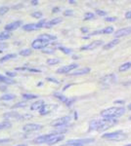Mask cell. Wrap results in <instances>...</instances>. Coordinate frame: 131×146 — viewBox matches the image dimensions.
Wrapping results in <instances>:
<instances>
[{"label":"cell","instance_id":"cell-26","mask_svg":"<svg viewBox=\"0 0 131 146\" xmlns=\"http://www.w3.org/2000/svg\"><path fill=\"white\" fill-rule=\"evenodd\" d=\"M12 127V124L10 123V122L8 121H3L0 123V131L1 129H9Z\"/></svg>","mask_w":131,"mask_h":146},{"label":"cell","instance_id":"cell-61","mask_svg":"<svg viewBox=\"0 0 131 146\" xmlns=\"http://www.w3.org/2000/svg\"><path fill=\"white\" fill-rule=\"evenodd\" d=\"M129 119H130V120H131V116H130V117H129Z\"/></svg>","mask_w":131,"mask_h":146},{"label":"cell","instance_id":"cell-21","mask_svg":"<svg viewBox=\"0 0 131 146\" xmlns=\"http://www.w3.org/2000/svg\"><path fill=\"white\" fill-rule=\"evenodd\" d=\"M39 39H42V40H44V41L49 42V41H51V40H56L57 37L52 34H41L39 36Z\"/></svg>","mask_w":131,"mask_h":146},{"label":"cell","instance_id":"cell-5","mask_svg":"<svg viewBox=\"0 0 131 146\" xmlns=\"http://www.w3.org/2000/svg\"><path fill=\"white\" fill-rule=\"evenodd\" d=\"M116 80V75L111 73V74H108V75H106V76H104L103 78L100 80V82H101V84H103L104 86H110V85L115 83Z\"/></svg>","mask_w":131,"mask_h":146},{"label":"cell","instance_id":"cell-24","mask_svg":"<svg viewBox=\"0 0 131 146\" xmlns=\"http://www.w3.org/2000/svg\"><path fill=\"white\" fill-rule=\"evenodd\" d=\"M16 56H17V55H15V54H8V55L4 56L2 58H0V62H5L7 60H11V58H16Z\"/></svg>","mask_w":131,"mask_h":146},{"label":"cell","instance_id":"cell-22","mask_svg":"<svg viewBox=\"0 0 131 146\" xmlns=\"http://www.w3.org/2000/svg\"><path fill=\"white\" fill-rule=\"evenodd\" d=\"M23 29L27 30V31H32V30H36V29H38V28H37L36 25H34V23H28V25H24Z\"/></svg>","mask_w":131,"mask_h":146},{"label":"cell","instance_id":"cell-42","mask_svg":"<svg viewBox=\"0 0 131 146\" xmlns=\"http://www.w3.org/2000/svg\"><path fill=\"white\" fill-rule=\"evenodd\" d=\"M8 48V45H7V43H0V53L1 52H3L4 49Z\"/></svg>","mask_w":131,"mask_h":146},{"label":"cell","instance_id":"cell-3","mask_svg":"<svg viewBox=\"0 0 131 146\" xmlns=\"http://www.w3.org/2000/svg\"><path fill=\"white\" fill-rule=\"evenodd\" d=\"M118 123V120L115 118H104L103 120H100L99 128L97 131H104L112 127H114Z\"/></svg>","mask_w":131,"mask_h":146},{"label":"cell","instance_id":"cell-20","mask_svg":"<svg viewBox=\"0 0 131 146\" xmlns=\"http://www.w3.org/2000/svg\"><path fill=\"white\" fill-rule=\"evenodd\" d=\"M43 105H44V101L43 100H38V101H36V102L33 103V104H32L30 109L32 110H40Z\"/></svg>","mask_w":131,"mask_h":146},{"label":"cell","instance_id":"cell-32","mask_svg":"<svg viewBox=\"0 0 131 146\" xmlns=\"http://www.w3.org/2000/svg\"><path fill=\"white\" fill-rule=\"evenodd\" d=\"M113 32H114L113 27H108L102 30V33H105V34H110V33H113Z\"/></svg>","mask_w":131,"mask_h":146},{"label":"cell","instance_id":"cell-49","mask_svg":"<svg viewBox=\"0 0 131 146\" xmlns=\"http://www.w3.org/2000/svg\"><path fill=\"white\" fill-rule=\"evenodd\" d=\"M62 146H83V145H79V144H73V143H67V144H64Z\"/></svg>","mask_w":131,"mask_h":146},{"label":"cell","instance_id":"cell-51","mask_svg":"<svg viewBox=\"0 0 131 146\" xmlns=\"http://www.w3.org/2000/svg\"><path fill=\"white\" fill-rule=\"evenodd\" d=\"M59 10H60V8H59V7H55V8H53L52 12H53V13H57V12H58Z\"/></svg>","mask_w":131,"mask_h":146},{"label":"cell","instance_id":"cell-13","mask_svg":"<svg viewBox=\"0 0 131 146\" xmlns=\"http://www.w3.org/2000/svg\"><path fill=\"white\" fill-rule=\"evenodd\" d=\"M22 25V21H17V22H14L12 23H8V25H5V30L6 31H13V30H16L18 27H20Z\"/></svg>","mask_w":131,"mask_h":146},{"label":"cell","instance_id":"cell-15","mask_svg":"<svg viewBox=\"0 0 131 146\" xmlns=\"http://www.w3.org/2000/svg\"><path fill=\"white\" fill-rule=\"evenodd\" d=\"M90 68L88 67H84V68H81V69H78V70H75V71H71V75L73 76H77V75H84V74H87V73L90 72Z\"/></svg>","mask_w":131,"mask_h":146},{"label":"cell","instance_id":"cell-41","mask_svg":"<svg viewBox=\"0 0 131 146\" xmlns=\"http://www.w3.org/2000/svg\"><path fill=\"white\" fill-rule=\"evenodd\" d=\"M32 117V115H28V114L21 115V116H20V119H19V120H28V119H30Z\"/></svg>","mask_w":131,"mask_h":146},{"label":"cell","instance_id":"cell-54","mask_svg":"<svg viewBox=\"0 0 131 146\" xmlns=\"http://www.w3.org/2000/svg\"><path fill=\"white\" fill-rule=\"evenodd\" d=\"M28 70L32 71V72H39L40 71V70H38V69H33V68H28Z\"/></svg>","mask_w":131,"mask_h":146},{"label":"cell","instance_id":"cell-46","mask_svg":"<svg viewBox=\"0 0 131 146\" xmlns=\"http://www.w3.org/2000/svg\"><path fill=\"white\" fill-rule=\"evenodd\" d=\"M125 18L127 19V20H131V11H128L125 13Z\"/></svg>","mask_w":131,"mask_h":146},{"label":"cell","instance_id":"cell-28","mask_svg":"<svg viewBox=\"0 0 131 146\" xmlns=\"http://www.w3.org/2000/svg\"><path fill=\"white\" fill-rule=\"evenodd\" d=\"M60 63V60L59 58H49L47 60V64L49 65H55V64H58Z\"/></svg>","mask_w":131,"mask_h":146},{"label":"cell","instance_id":"cell-43","mask_svg":"<svg viewBox=\"0 0 131 146\" xmlns=\"http://www.w3.org/2000/svg\"><path fill=\"white\" fill-rule=\"evenodd\" d=\"M96 13H97V15H99V16H107V12L103 10H97Z\"/></svg>","mask_w":131,"mask_h":146},{"label":"cell","instance_id":"cell-33","mask_svg":"<svg viewBox=\"0 0 131 146\" xmlns=\"http://www.w3.org/2000/svg\"><path fill=\"white\" fill-rule=\"evenodd\" d=\"M23 98H26V100H33V98H36L37 96L36 95H30V94H24Z\"/></svg>","mask_w":131,"mask_h":146},{"label":"cell","instance_id":"cell-52","mask_svg":"<svg viewBox=\"0 0 131 146\" xmlns=\"http://www.w3.org/2000/svg\"><path fill=\"white\" fill-rule=\"evenodd\" d=\"M118 103H120V104H123V103H124V101H123V100H116L115 104H118Z\"/></svg>","mask_w":131,"mask_h":146},{"label":"cell","instance_id":"cell-11","mask_svg":"<svg viewBox=\"0 0 131 146\" xmlns=\"http://www.w3.org/2000/svg\"><path fill=\"white\" fill-rule=\"evenodd\" d=\"M102 44H103V41H101V40H97V41H93L92 43L88 44L86 46H83L81 47V50L82 51H85V50H94V49H96L97 47L101 46Z\"/></svg>","mask_w":131,"mask_h":146},{"label":"cell","instance_id":"cell-25","mask_svg":"<svg viewBox=\"0 0 131 146\" xmlns=\"http://www.w3.org/2000/svg\"><path fill=\"white\" fill-rule=\"evenodd\" d=\"M130 68H131V62H128L123 63L122 65H120V72H123V71H126V70L130 69Z\"/></svg>","mask_w":131,"mask_h":146},{"label":"cell","instance_id":"cell-40","mask_svg":"<svg viewBox=\"0 0 131 146\" xmlns=\"http://www.w3.org/2000/svg\"><path fill=\"white\" fill-rule=\"evenodd\" d=\"M32 16L34 18H36V19H39V18L42 17V13L41 12H34V13L32 14Z\"/></svg>","mask_w":131,"mask_h":146},{"label":"cell","instance_id":"cell-55","mask_svg":"<svg viewBox=\"0 0 131 146\" xmlns=\"http://www.w3.org/2000/svg\"><path fill=\"white\" fill-rule=\"evenodd\" d=\"M32 5H37V4H38V1H37V0H35V1H32Z\"/></svg>","mask_w":131,"mask_h":146},{"label":"cell","instance_id":"cell-45","mask_svg":"<svg viewBox=\"0 0 131 146\" xmlns=\"http://www.w3.org/2000/svg\"><path fill=\"white\" fill-rule=\"evenodd\" d=\"M105 21H106V22H115V21H116V17L115 18H114V17L106 18V20H105Z\"/></svg>","mask_w":131,"mask_h":146},{"label":"cell","instance_id":"cell-9","mask_svg":"<svg viewBox=\"0 0 131 146\" xmlns=\"http://www.w3.org/2000/svg\"><path fill=\"white\" fill-rule=\"evenodd\" d=\"M131 33V27H124V28H120V29L116 30L115 32V37L116 39H118L120 37L122 36H127Z\"/></svg>","mask_w":131,"mask_h":146},{"label":"cell","instance_id":"cell-1","mask_svg":"<svg viewBox=\"0 0 131 146\" xmlns=\"http://www.w3.org/2000/svg\"><path fill=\"white\" fill-rule=\"evenodd\" d=\"M125 113L124 107H111L108 109H105L101 112V116L104 118H118L122 116Z\"/></svg>","mask_w":131,"mask_h":146},{"label":"cell","instance_id":"cell-38","mask_svg":"<svg viewBox=\"0 0 131 146\" xmlns=\"http://www.w3.org/2000/svg\"><path fill=\"white\" fill-rule=\"evenodd\" d=\"M94 18V14L92 13H86L84 16V21H88V20H91V19Z\"/></svg>","mask_w":131,"mask_h":146},{"label":"cell","instance_id":"cell-60","mask_svg":"<svg viewBox=\"0 0 131 146\" xmlns=\"http://www.w3.org/2000/svg\"><path fill=\"white\" fill-rule=\"evenodd\" d=\"M125 146H131V143H130V144H127V145H125Z\"/></svg>","mask_w":131,"mask_h":146},{"label":"cell","instance_id":"cell-2","mask_svg":"<svg viewBox=\"0 0 131 146\" xmlns=\"http://www.w3.org/2000/svg\"><path fill=\"white\" fill-rule=\"evenodd\" d=\"M102 137L105 138V139H108V140L122 141L127 138V135L123 133L122 131H114V133H104Z\"/></svg>","mask_w":131,"mask_h":146},{"label":"cell","instance_id":"cell-10","mask_svg":"<svg viewBox=\"0 0 131 146\" xmlns=\"http://www.w3.org/2000/svg\"><path fill=\"white\" fill-rule=\"evenodd\" d=\"M94 142V138H83V139H71L69 140L67 143H73V144H88V143Z\"/></svg>","mask_w":131,"mask_h":146},{"label":"cell","instance_id":"cell-6","mask_svg":"<svg viewBox=\"0 0 131 146\" xmlns=\"http://www.w3.org/2000/svg\"><path fill=\"white\" fill-rule=\"evenodd\" d=\"M42 129V126L39 124H27L23 127V131L26 133H32V131H37Z\"/></svg>","mask_w":131,"mask_h":146},{"label":"cell","instance_id":"cell-29","mask_svg":"<svg viewBox=\"0 0 131 146\" xmlns=\"http://www.w3.org/2000/svg\"><path fill=\"white\" fill-rule=\"evenodd\" d=\"M32 55V51L30 49H24L20 52V56H30Z\"/></svg>","mask_w":131,"mask_h":146},{"label":"cell","instance_id":"cell-16","mask_svg":"<svg viewBox=\"0 0 131 146\" xmlns=\"http://www.w3.org/2000/svg\"><path fill=\"white\" fill-rule=\"evenodd\" d=\"M120 43V39H114L112 40L111 42H109V43H107L106 45L103 46V49L104 50H110V49H112L113 47H115L116 45H118V44Z\"/></svg>","mask_w":131,"mask_h":146},{"label":"cell","instance_id":"cell-14","mask_svg":"<svg viewBox=\"0 0 131 146\" xmlns=\"http://www.w3.org/2000/svg\"><path fill=\"white\" fill-rule=\"evenodd\" d=\"M64 138H65V136H64L63 135H53L51 139L47 142V144H48V145H53V144H55V143H57V142H60V141L63 140Z\"/></svg>","mask_w":131,"mask_h":146},{"label":"cell","instance_id":"cell-34","mask_svg":"<svg viewBox=\"0 0 131 146\" xmlns=\"http://www.w3.org/2000/svg\"><path fill=\"white\" fill-rule=\"evenodd\" d=\"M27 106V102L25 101H22V102H18L16 104L13 105V108H22V107H26Z\"/></svg>","mask_w":131,"mask_h":146},{"label":"cell","instance_id":"cell-50","mask_svg":"<svg viewBox=\"0 0 131 146\" xmlns=\"http://www.w3.org/2000/svg\"><path fill=\"white\" fill-rule=\"evenodd\" d=\"M10 141V139H0V144H3V143H7V142H9Z\"/></svg>","mask_w":131,"mask_h":146},{"label":"cell","instance_id":"cell-17","mask_svg":"<svg viewBox=\"0 0 131 146\" xmlns=\"http://www.w3.org/2000/svg\"><path fill=\"white\" fill-rule=\"evenodd\" d=\"M62 23V19H61V18H56V19H53V20H51V21H49V22H47L44 27H46V28H50L51 27H53V25H58V23Z\"/></svg>","mask_w":131,"mask_h":146},{"label":"cell","instance_id":"cell-36","mask_svg":"<svg viewBox=\"0 0 131 146\" xmlns=\"http://www.w3.org/2000/svg\"><path fill=\"white\" fill-rule=\"evenodd\" d=\"M45 25H46V20H41L39 23H36V27L39 29V28H41V27H44Z\"/></svg>","mask_w":131,"mask_h":146},{"label":"cell","instance_id":"cell-7","mask_svg":"<svg viewBox=\"0 0 131 146\" xmlns=\"http://www.w3.org/2000/svg\"><path fill=\"white\" fill-rule=\"evenodd\" d=\"M78 66L77 63H71L70 65H66V66H62L57 69V73H60V74H66V73L71 72L73 69H75Z\"/></svg>","mask_w":131,"mask_h":146},{"label":"cell","instance_id":"cell-37","mask_svg":"<svg viewBox=\"0 0 131 146\" xmlns=\"http://www.w3.org/2000/svg\"><path fill=\"white\" fill-rule=\"evenodd\" d=\"M59 50L62 51L63 53H65V54H71V49H68V48H65V47H59Z\"/></svg>","mask_w":131,"mask_h":146},{"label":"cell","instance_id":"cell-35","mask_svg":"<svg viewBox=\"0 0 131 146\" xmlns=\"http://www.w3.org/2000/svg\"><path fill=\"white\" fill-rule=\"evenodd\" d=\"M16 96L15 95H5V96H3L1 98V100H14Z\"/></svg>","mask_w":131,"mask_h":146},{"label":"cell","instance_id":"cell-48","mask_svg":"<svg viewBox=\"0 0 131 146\" xmlns=\"http://www.w3.org/2000/svg\"><path fill=\"white\" fill-rule=\"evenodd\" d=\"M47 81H52L55 84H59V81H57L56 79H53V78H47Z\"/></svg>","mask_w":131,"mask_h":146},{"label":"cell","instance_id":"cell-19","mask_svg":"<svg viewBox=\"0 0 131 146\" xmlns=\"http://www.w3.org/2000/svg\"><path fill=\"white\" fill-rule=\"evenodd\" d=\"M99 124H100V120H93V121H91V123L89 124V131H97L99 128Z\"/></svg>","mask_w":131,"mask_h":146},{"label":"cell","instance_id":"cell-18","mask_svg":"<svg viewBox=\"0 0 131 146\" xmlns=\"http://www.w3.org/2000/svg\"><path fill=\"white\" fill-rule=\"evenodd\" d=\"M20 116L21 115L19 113H16V112H7L4 114V118L5 119H16V120H19L20 119Z\"/></svg>","mask_w":131,"mask_h":146},{"label":"cell","instance_id":"cell-12","mask_svg":"<svg viewBox=\"0 0 131 146\" xmlns=\"http://www.w3.org/2000/svg\"><path fill=\"white\" fill-rule=\"evenodd\" d=\"M53 135H41V136H38L36 137L33 142L36 143V144H42V143H47L48 141L51 139Z\"/></svg>","mask_w":131,"mask_h":146},{"label":"cell","instance_id":"cell-44","mask_svg":"<svg viewBox=\"0 0 131 146\" xmlns=\"http://www.w3.org/2000/svg\"><path fill=\"white\" fill-rule=\"evenodd\" d=\"M42 52L45 54H53L54 53V49H43Z\"/></svg>","mask_w":131,"mask_h":146},{"label":"cell","instance_id":"cell-47","mask_svg":"<svg viewBox=\"0 0 131 146\" xmlns=\"http://www.w3.org/2000/svg\"><path fill=\"white\" fill-rule=\"evenodd\" d=\"M73 11H71V10H67L66 12H65V13H64V15H65V16H73Z\"/></svg>","mask_w":131,"mask_h":146},{"label":"cell","instance_id":"cell-57","mask_svg":"<svg viewBox=\"0 0 131 146\" xmlns=\"http://www.w3.org/2000/svg\"><path fill=\"white\" fill-rule=\"evenodd\" d=\"M69 2H70L71 4H75V3H77V2H75V1H73V0H70V1H69Z\"/></svg>","mask_w":131,"mask_h":146},{"label":"cell","instance_id":"cell-56","mask_svg":"<svg viewBox=\"0 0 131 146\" xmlns=\"http://www.w3.org/2000/svg\"><path fill=\"white\" fill-rule=\"evenodd\" d=\"M81 30H82L83 32H87V31H88V29H87V28H81Z\"/></svg>","mask_w":131,"mask_h":146},{"label":"cell","instance_id":"cell-39","mask_svg":"<svg viewBox=\"0 0 131 146\" xmlns=\"http://www.w3.org/2000/svg\"><path fill=\"white\" fill-rule=\"evenodd\" d=\"M8 11H9L8 7H1V8H0V16H2V15H4V14H6Z\"/></svg>","mask_w":131,"mask_h":146},{"label":"cell","instance_id":"cell-59","mask_svg":"<svg viewBox=\"0 0 131 146\" xmlns=\"http://www.w3.org/2000/svg\"><path fill=\"white\" fill-rule=\"evenodd\" d=\"M128 109H129V110H131V103H130L129 105H128Z\"/></svg>","mask_w":131,"mask_h":146},{"label":"cell","instance_id":"cell-27","mask_svg":"<svg viewBox=\"0 0 131 146\" xmlns=\"http://www.w3.org/2000/svg\"><path fill=\"white\" fill-rule=\"evenodd\" d=\"M39 112H40V114H41V115L48 114V113H49V106L47 104H44L43 106H42L41 109L39 110Z\"/></svg>","mask_w":131,"mask_h":146},{"label":"cell","instance_id":"cell-53","mask_svg":"<svg viewBox=\"0 0 131 146\" xmlns=\"http://www.w3.org/2000/svg\"><path fill=\"white\" fill-rule=\"evenodd\" d=\"M6 74L8 75L9 77H14V76H15V75H16L15 73H11V72H7Z\"/></svg>","mask_w":131,"mask_h":146},{"label":"cell","instance_id":"cell-58","mask_svg":"<svg viewBox=\"0 0 131 146\" xmlns=\"http://www.w3.org/2000/svg\"><path fill=\"white\" fill-rule=\"evenodd\" d=\"M17 146H28L27 144H19V145H17Z\"/></svg>","mask_w":131,"mask_h":146},{"label":"cell","instance_id":"cell-8","mask_svg":"<svg viewBox=\"0 0 131 146\" xmlns=\"http://www.w3.org/2000/svg\"><path fill=\"white\" fill-rule=\"evenodd\" d=\"M71 121V117L70 116H65V117H62V118H59L57 120H55L53 123L51 124V126L53 127H62V126H65Z\"/></svg>","mask_w":131,"mask_h":146},{"label":"cell","instance_id":"cell-31","mask_svg":"<svg viewBox=\"0 0 131 146\" xmlns=\"http://www.w3.org/2000/svg\"><path fill=\"white\" fill-rule=\"evenodd\" d=\"M10 38V33L9 32H2L0 33V40H7Z\"/></svg>","mask_w":131,"mask_h":146},{"label":"cell","instance_id":"cell-4","mask_svg":"<svg viewBox=\"0 0 131 146\" xmlns=\"http://www.w3.org/2000/svg\"><path fill=\"white\" fill-rule=\"evenodd\" d=\"M48 44H49V42L44 41V40L38 38V39H35L34 41H32V47L33 49H35V50H43V49H45L48 46Z\"/></svg>","mask_w":131,"mask_h":146},{"label":"cell","instance_id":"cell-30","mask_svg":"<svg viewBox=\"0 0 131 146\" xmlns=\"http://www.w3.org/2000/svg\"><path fill=\"white\" fill-rule=\"evenodd\" d=\"M55 96H57V98H58V100H60L61 101H63V102H65V103L68 102L69 98H66V96H62V95H60V94H55Z\"/></svg>","mask_w":131,"mask_h":146},{"label":"cell","instance_id":"cell-23","mask_svg":"<svg viewBox=\"0 0 131 146\" xmlns=\"http://www.w3.org/2000/svg\"><path fill=\"white\" fill-rule=\"evenodd\" d=\"M0 82H1V83H6V84H14L15 83L14 80H12L11 78H8V77L2 76V75H0Z\"/></svg>","mask_w":131,"mask_h":146}]
</instances>
